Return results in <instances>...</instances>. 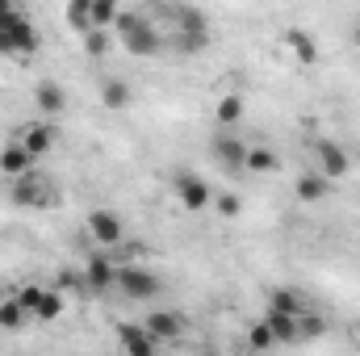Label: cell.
Masks as SVG:
<instances>
[{"label": "cell", "mask_w": 360, "mask_h": 356, "mask_svg": "<svg viewBox=\"0 0 360 356\" xmlns=\"http://www.w3.org/2000/svg\"><path fill=\"white\" fill-rule=\"evenodd\" d=\"M113 25H117V34H122V42H126L130 55H155V51H160V34H155L143 17H134V13H117Z\"/></svg>", "instance_id": "1"}, {"label": "cell", "mask_w": 360, "mask_h": 356, "mask_svg": "<svg viewBox=\"0 0 360 356\" xmlns=\"http://www.w3.org/2000/svg\"><path fill=\"white\" fill-rule=\"evenodd\" d=\"M113 285H117L126 298H134V302H147V298H155V293H160V276H155V272H147V268H139V265H117Z\"/></svg>", "instance_id": "2"}, {"label": "cell", "mask_w": 360, "mask_h": 356, "mask_svg": "<svg viewBox=\"0 0 360 356\" xmlns=\"http://www.w3.org/2000/svg\"><path fill=\"white\" fill-rule=\"evenodd\" d=\"M13 201L17 205H30V210H51L59 197H55V189L46 184V180H38V177H13Z\"/></svg>", "instance_id": "3"}, {"label": "cell", "mask_w": 360, "mask_h": 356, "mask_svg": "<svg viewBox=\"0 0 360 356\" xmlns=\"http://www.w3.org/2000/svg\"><path fill=\"white\" fill-rule=\"evenodd\" d=\"M0 30L8 34V42H13V51H17V55H30V51L38 46V34H34V25H30V21H25V13H17V8L0 17Z\"/></svg>", "instance_id": "4"}, {"label": "cell", "mask_w": 360, "mask_h": 356, "mask_svg": "<svg viewBox=\"0 0 360 356\" xmlns=\"http://www.w3.org/2000/svg\"><path fill=\"white\" fill-rule=\"evenodd\" d=\"M176 197L184 210H205L210 201H214V193H210V184L201 177H193V172H180L176 177Z\"/></svg>", "instance_id": "5"}, {"label": "cell", "mask_w": 360, "mask_h": 356, "mask_svg": "<svg viewBox=\"0 0 360 356\" xmlns=\"http://www.w3.org/2000/svg\"><path fill=\"white\" fill-rule=\"evenodd\" d=\"M89 231H92V239L105 243V248H117V243H122V218H117L113 210H92Z\"/></svg>", "instance_id": "6"}, {"label": "cell", "mask_w": 360, "mask_h": 356, "mask_svg": "<svg viewBox=\"0 0 360 356\" xmlns=\"http://www.w3.org/2000/svg\"><path fill=\"white\" fill-rule=\"evenodd\" d=\"M314 155H319V164H323V177H327V180L348 177V155H344V147H335V143L319 139V143H314Z\"/></svg>", "instance_id": "7"}, {"label": "cell", "mask_w": 360, "mask_h": 356, "mask_svg": "<svg viewBox=\"0 0 360 356\" xmlns=\"http://www.w3.org/2000/svg\"><path fill=\"white\" fill-rule=\"evenodd\" d=\"M155 340H176L180 331H184V314L176 310H155V314H147V323H143Z\"/></svg>", "instance_id": "8"}, {"label": "cell", "mask_w": 360, "mask_h": 356, "mask_svg": "<svg viewBox=\"0 0 360 356\" xmlns=\"http://www.w3.org/2000/svg\"><path fill=\"white\" fill-rule=\"evenodd\" d=\"M117 340H122V348H126L130 356H151V352H155V344H160L147 327H130V323L117 331Z\"/></svg>", "instance_id": "9"}, {"label": "cell", "mask_w": 360, "mask_h": 356, "mask_svg": "<svg viewBox=\"0 0 360 356\" xmlns=\"http://www.w3.org/2000/svg\"><path fill=\"white\" fill-rule=\"evenodd\" d=\"M113 256H89V268H84V281H89V289H109L113 285Z\"/></svg>", "instance_id": "10"}, {"label": "cell", "mask_w": 360, "mask_h": 356, "mask_svg": "<svg viewBox=\"0 0 360 356\" xmlns=\"http://www.w3.org/2000/svg\"><path fill=\"white\" fill-rule=\"evenodd\" d=\"M214 155H218L226 168H243V160H248V143H239V139H231V134H218V139H214Z\"/></svg>", "instance_id": "11"}, {"label": "cell", "mask_w": 360, "mask_h": 356, "mask_svg": "<svg viewBox=\"0 0 360 356\" xmlns=\"http://www.w3.org/2000/svg\"><path fill=\"white\" fill-rule=\"evenodd\" d=\"M30 164H34V155L25 151V143H8V147L0 151V172H4V177H21Z\"/></svg>", "instance_id": "12"}, {"label": "cell", "mask_w": 360, "mask_h": 356, "mask_svg": "<svg viewBox=\"0 0 360 356\" xmlns=\"http://www.w3.org/2000/svg\"><path fill=\"white\" fill-rule=\"evenodd\" d=\"M34 101H38V109H42V113H51V117H55V113H63V105H68V101H63V89H59V84H51V80H42V84H38Z\"/></svg>", "instance_id": "13"}, {"label": "cell", "mask_w": 360, "mask_h": 356, "mask_svg": "<svg viewBox=\"0 0 360 356\" xmlns=\"http://www.w3.org/2000/svg\"><path fill=\"white\" fill-rule=\"evenodd\" d=\"M269 327H272V336H276V344H289V340H297V314H285V310H276V306H272Z\"/></svg>", "instance_id": "14"}, {"label": "cell", "mask_w": 360, "mask_h": 356, "mask_svg": "<svg viewBox=\"0 0 360 356\" xmlns=\"http://www.w3.org/2000/svg\"><path fill=\"white\" fill-rule=\"evenodd\" d=\"M176 25H180V34H210L205 13H201V8H193V4H180V8H176Z\"/></svg>", "instance_id": "15"}, {"label": "cell", "mask_w": 360, "mask_h": 356, "mask_svg": "<svg viewBox=\"0 0 360 356\" xmlns=\"http://www.w3.org/2000/svg\"><path fill=\"white\" fill-rule=\"evenodd\" d=\"M51 147H55V130H51L46 122H42V126H34V130L25 134V151H30L34 160H38V155H46Z\"/></svg>", "instance_id": "16"}, {"label": "cell", "mask_w": 360, "mask_h": 356, "mask_svg": "<svg viewBox=\"0 0 360 356\" xmlns=\"http://www.w3.org/2000/svg\"><path fill=\"white\" fill-rule=\"evenodd\" d=\"M68 25L76 34H89L92 30V0H68Z\"/></svg>", "instance_id": "17"}, {"label": "cell", "mask_w": 360, "mask_h": 356, "mask_svg": "<svg viewBox=\"0 0 360 356\" xmlns=\"http://www.w3.org/2000/svg\"><path fill=\"white\" fill-rule=\"evenodd\" d=\"M289 46H293L297 63H314V59H319V42H314L310 34H302V30H289Z\"/></svg>", "instance_id": "18"}, {"label": "cell", "mask_w": 360, "mask_h": 356, "mask_svg": "<svg viewBox=\"0 0 360 356\" xmlns=\"http://www.w3.org/2000/svg\"><path fill=\"white\" fill-rule=\"evenodd\" d=\"M243 168H248V172H272V168H276V155H272L269 147H248Z\"/></svg>", "instance_id": "19"}, {"label": "cell", "mask_w": 360, "mask_h": 356, "mask_svg": "<svg viewBox=\"0 0 360 356\" xmlns=\"http://www.w3.org/2000/svg\"><path fill=\"white\" fill-rule=\"evenodd\" d=\"M297 197L302 201H319V197H327V177H297Z\"/></svg>", "instance_id": "20"}, {"label": "cell", "mask_w": 360, "mask_h": 356, "mask_svg": "<svg viewBox=\"0 0 360 356\" xmlns=\"http://www.w3.org/2000/svg\"><path fill=\"white\" fill-rule=\"evenodd\" d=\"M222 126H235L239 117H243V96H222L218 101V113H214Z\"/></svg>", "instance_id": "21"}, {"label": "cell", "mask_w": 360, "mask_h": 356, "mask_svg": "<svg viewBox=\"0 0 360 356\" xmlns=\"http://www.w3.org/2000/svg\"><path fill=\"white\" fill-rule=\"evenodd\" d=\"M34 314H38L42 323H51V319H59V314H63V298H59L55 289H46V293H42V302L34 306Z\"/></svg>", "instance_id": "22"}, {"label": "cell", "mask_w": 360, "mask_h": 356, "mask_svg": "<svg viewBox=\"0 0 360 356\" xmlns=\"http://www.w3.org/2000/svg\"><path fill=\"white\" fill-rule=\"evenodd\" d=\"M101 101H105V109H126V105H130V89H126L122 80H109L105 92H101Z\"/></svg>", "instance_id": "23"}, {"label": "cell", "mask_w": 360, "mask_h": 356, "mask_svg": "<svg viewBox=\"0 0 360 356\" xmlns=\"http://www.w3.org/2000/svg\"><path fill=\"white\" fill-rule=\"evenodd\" d=\"M0 327H4V331L25 327V306H21V302H0Z\"/></svg>", "instance_id": "24"}, {"label": "cell", "mask_w": 360, "mask_h": 356, "mask_svg": "<svg viewBox=\"0 0 360 356\" xmlns=\"http://www.w3.org/2000/svg\"><path fill=\"white\" fill-rule=\"evenodd\" d=\"M117 17V0H92V30H109Z\"/></svg>", "instance_id": "25"}, {"label": "cell", "mask_w": 360, "mask_h": 356, "mask_svg": "<svg viewBox=\"0 0 360 356\" xmlns=\"http://www.w3.org/2000/svg\"><path fill=\"white\" fill-rule=\"evenodd\" d=\"M248 344H252V348H272V344H276V336H272L269 319H264V323H256V327H252V336H248Z\"/></svg>", "instance_id": "26"}, {"label": "cell", "mask_w": 360, "mask_h": 356, "mask_svg": "<svg viewBox=\"0 0 360 356\" xmlns=\"http://www.w3.org/2000/svg\"><path fill=\"white\" fill-rule=\"evenodd\" d=\"M272 306L285 310V314H302V302H297V293H289V289H276V293H272Z\"/></svg>", "instance_id": "27"}, {"label": "cell", "mask_w": 360, "mask_h": 356, "mask_svg": "<svg viewBox=\"0 0 360 356\" xmlns=\"http://www.w3.org/2000/svg\"><path fill=\"white\" fill-rule=\"evenodd\" d=\"M42 293H46V289H42V285H21V298H17V302H21V306H25V310H34V306H38V302H42Z\"/></svg>", "instance_id": "28"}, {"label": "cell", "mask_w": 360, "mask_h": 356, "mask_svg": "<svg viewBox=\"0 0 360 356\" xmlns=\"http://www.w3.org/2000/svg\"><path fill=\"white\" fill-rule=\"evenodd\" d=\"M89 51H92V55H105V51H109V38H105V30H89Z\"/></svg>", "instance_id": "29"}, {"label": "cell", "mask_w": 360, "mask_h": 356, "mask_svg": "<svg viewBox=\"0 0 360 356\" xmlns=\"http://www.w3.org/2000/svg\"><path fill=\"white\" fill-rule=\"evenodd\" d=\"M214 205H218V214H222V218H235V214H239V197H231V193H226V197H218Z\"/></svg>", "instance_id": "30"}, {"label": "cell", "mask_w": 360, "mask_h": 356, "mask_svg": "<svg viewBox=\"0 0 360 356\" xmlns=\"http://www.w3.org/2000/svg\"><path fill=\"white\" fill-rule=\"evenodd\" d=\"M0 55H17V51H13V42H8V34H4V30H0Z\"/></svg>", "instance_id": "31"}, {"label": "cell", "mask_w": 360, "mask_h": 356, "mask_svg": "<svg viewBox=\"0 0 360 356\" xmlns=\"http://www.w3.org/2000/svg\"><path fill=\"white\" fill-rule=\"evenodd\" d=\"M13 8H17L13 0H0V17H4V13H13Z\"/></svg>", "instance_id": "32"}, {"label": "cell", "mask_w": 360, "mask_h": 356, "mask_svg": "<svg viewBox=\"0 0 360 356\" xmlns=\"http://www.w3.org/2000/svg\"><path fill=\"white\" fill-rule=\"evenodd\" d=\"M352 38H356V46H360V25H356V34H352Z\"/></svg>", "instance_id": "33"}]
</instances>
